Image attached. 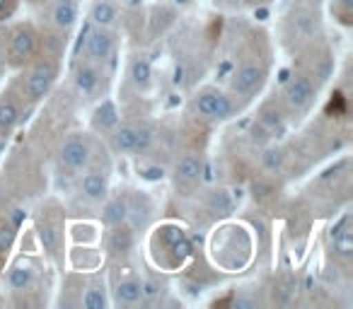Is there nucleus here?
Instances as JSON below:
<instances>
[{
    "mask_svg": "<svg viewBox=\"0 0 353 309\" xmlns=\"http://www.w3.org/2000/svg\"><path fill=\"white\" fill-rule=\"evenodd\" d=\"M152 213H155V206H152L150 196L143 191H133L128 196V215L126 220H131V227L138 230V227H145L148 222L152 220Z\"/></svg>",
    "mask_w": 353,
    "mask_h": 309,
    "instance_id": "obj_14",
    "label": "nucleus"
},
{
    "mask_svg": "<svg viewBox=\"0 0 353 309\" xmlns=\"http://www.w3.org/2000/svg\"><path fill=\"white\" fill-rule=\"evenodd\" d=\"M15 235H17L15 225L3 217V220H0V256H6L8 251L12 249V244H15Z\"/></svg>",
    "mask_w": 353,
    "mask_h": 309,
    "instance_id": "obj_28",
    "label": "nucleus"
},
{
    "mask_svg": "<svg viewBox=\"0 0 353 309\" xmlns=\"http://www.w3.org/2000/svg\"><path fill=\"white\" fill-rule=\"evenodd\" d=\"M131 249H133V227L126 225V222L114 225L107 237V251L119 256V254H128Z\"/></svg>",
    "mask_w": 353,
    "mask_h": 309,
    "instance_id": "obj_20",
    "label": "nucleus"
},
{
    "mask_svg": "<svg viewBox=\"0 0 353 309\" xmlns=\"http://www.w3.org/2000/svg\"><path fill=\"white\" fill-rule=\"evenodd\" d=\"M104 206H102V222L107 227H114V225H121L126 222V215H128V196H107L104 198Z\"/></svg>",
    "mask_w": 353,
    "mask_h": 309,
    "instance_id": "obj_18",
    "label": "nucleus"
},
{
    "mask_svg": "<svg viewBox=\"0 0 353 309\" xmlns=\"http://www.w3.org/2000/svg\"><path fill=\"white\" fill-rule=\"evenodd\" d=\"M119 20V10L114 6V0H94L92 6H90V22L94 27H107L112 30Z\"/></svg>",
    "mask_w": 353,
    "mask_h": 309,
    "instance_id": "obj_23",
    "label": "nucleus"
},
{
    "mask_svg": "<svg viewBox=\"0 0 353 309\" xmlns=\"http://www.w3.org/2000/svg\"><path fill=\"white\" fill-rule=\"evenodd\" d=\"M264 164L269 169H279L281 164H283V152H281L279 147H269V150L264 152Z\"/></svg>",
    "mask_w": 353,
    "mask_h": 309,
    "instance_id": "obj_30",
    "label": "nucleus"
},
{
    "mask_svg": "<svg viewBox=\"0 0 353 309\" xmlns=\"http://www.w3.org/2000/svg\"><path fill=\"white\" fill-rule=\"evenodd\" d=\"M206 208L216 215H230L232 213V198L225 189H213L206 196Z\"/></svg>",
    "mask_w": 353,
    "mask_h": 309,
    "instance_id": "obj_26",
    "label": "nucleus"
},
{
    "mask_svg": "<svg viewBox=\"0 0 353 309\" xmlns=\"http://www.w3.org/2000/svg\"><path fill=\"white\" fill-rule=\"evenodd\" d=\"M80 196L90 203H102L109 196V172L107 169H97L92 164L85 167V174L80 177Z\"/></svg>",
    "mask_w": 353,
    "mask_h": 309,
    "instance_id": "obj_9",
    "label": "nucleus"
},
{
    "mask_svg": "<svg viewBox=\"0 0 353 309\" xmlns=\"http://www.w3.org/2000/svg\"><path fill=\"white\" fill-rule=\"evenodd\" d=\"M128 80L136 89L141 92H148L152 87V65L148 58L143 56H136V58L128 63Z\"/></svg>",
    "mask_w": 353,
    "mask_h": 309,
    "instance_id": "obj_22",
    "label": "nucleus"
},
{
    "mask_svg": "<svg viewBox=\"0 0 353 309\" xmlns=\"http://www.w3.org/2000/svg\"><path fill=\"white\" fill-rule=\"evenodd\" d=\"M114 302L117 304H138L143 299V280L131 275L114 283Z\"/></svg>",
    "mask_w": 353,
    "mask_h": 309,
    "instance_id": "obj_17",
    "label": "nucleus"
},
{
    "mask_svg": "<svg viewBox=\"0 0 353 309\" xmlns=\"http://www.w3.org/2000/svg\"><path fill=\"white\" fill-rule=\"evenodd\" d=\"M49 17L56 30L61 32L73 30L75 22H78V3L75 0H56L49 10Z\"/></svg>",
    "mask_w": 353,
    "mask_h": 309,
    "instance_id": "obj_15",
    "label": "nucleus"
},
{
    "mask_svg": "<svg viewBox=\"0 0 353 309\" xmlns=\"http://www.w3.org/2000/svg\"><path fill=\"white\" fill-rule=\"evenodd\" d=\"M334 15L341 25H351L353 15V0H334Z\"/></svg>",
    "mask_w": 353,
    "mask_h": 309,
    "instance_id": "obj_29",
    "label": "nucleus"
},
{
    "mask_svg": "<svg viewBox=\"0 0 353 309\" xmlns=\"http://www.w3.org/2000/svg\"><path fill=\"white\" fill-rule=\"evenodd\" d=\"M114 49H117V39H114L112 30L107 27H90L88 36H85V49L83 56L94 63H109L114 56Z\"/></svg>",
    "mask_w": 353,
    "mask_h": 309,
    "instance_id": "obj_8",
    "label": "nucleus"
},
{
    "mask_svg": "<svg viewBox=\"0 0 353 309\" xmlns=\"http://www.w3.org/2000/svg\"><path fill=\"white\" fill-rule=\"evenodd\" d=\"M73 83L83 97H97L104 83V65L80 56L73 65Z\"/></svg>",
    "mask_w": 353,
    "mask_h": 309,
    "instance_id": "obj_6",
    "label": "nucleus"
},
{
    "mask_svg": "<svg viewBox=\"0 0 353 309\" xmlns=\"http://www.w3.org/2000/svg\"><path fill=\"white\" fill-rule=\"evenodd\" d=\"M56 78H59V63L54 58H32L27 63L22 78L15 83L12 92L17 94L22 104L27 107H34L44 97H49L51 87H54Z\"/></svg>",
    "mask_w": 353,
    "mask_h": 309,
    "instance_id": "obj_1",
    "label": "nucleus"
},
{
    "mask_svg": "<svg viewBox=\"0 0 353 309\" xmlns=\"http://www.w3.org/2000/svg\"><path fill=\"white\" fill-rule=\"evenodd\" d=\"M329 239H332V251L339 261L353 259V232H341V235H334Z\"/></svg>",
    "mask_w": 353,
    "mask_h": 309,
    "instance_id": "obj_27",
    "label": "nucleus"
},
{
    "mask_svg": "<svg viewBox=\"0 0 353 309\" xmlns=\"http://www.w3.org/2000/svg\"><path fill=\"white\" fill-rule=\"evenodd\" d=\"M34 278H37L34 266L27 264V261H17V264H12L10 268H8L6 283L12 292H25V290H30L32 285H34Z\"/></svg>",
    "mask_w": 353,
    "mask_h": 309,
    "instance_id": "obj_16",
    "label": "nucleus"
},
{
    "mask_svg": "<svg viewBox=\"0 0 353 309\" xmlns=\"http://www.w3.org/2000/svg\"><path fill=\"white\" fill-rule=\"evenodd\" d=\"M20 0H0V22H6L8 17H12V12L17 10Z\"/></svg>",
    "mask_w": 353,
    "mask_h": 309,
    "instance_id": "obj_31",
    "label": "nucleus"
},
{
    "mask_svg": "<svg viewBox=\"0 0 353 309\" xmlns=\"http://www.w3.org/2000/svg\"><path fill=\"white\" fill-rule=\"evenodd\" d=\"M44 215H39V222H37V237H39L41 249L49 256H59L61 254V244H63V225L59 220L51 217V211H41Z\"/></svg>",
    "mask_w": 353,
    "mask_h": 309,
    "instance_id": "obj_10",
    "label": "nucleus"
},
{
    "mask_svg": "<svg viewBox=\"0 0 353 309\" xmlns=\"http://www.w3.org/2000/svg\"><path fill=\"white\" fill-rule=\"evenodd\" d=\"M92 123H94V128H102V131H112V128L119 123V111H117V107H114V102L104 99V102L97 107V111H94V121Z\"/></svg>",
    "mask_w": 353,
    "mask_h": 309,
    "instance_id": "obj_25",
    "label": "nucleus"
},
{
    "mask_svg": "<svg viewBox=\"0 0 353 309\" xmlns=\"http://www.w3.org/2000/svg\"><path fill=\"white\" fill-rule=\"evenodd\" d=\"M22 107L25 104L17 99V94L12 89L0 94V133L8 136L17 128V123L22 121Z\"/></svg>",
    "mask_w": 353,
    "mask_h": 309,
    "instance_id": "obj_13",
    "label": "nucleus"
},
{
    "mask_svg": "<svg viewBox=\"0 0 353 309\" xmlns=\"http://www.w3.org/2000/svg\"><path fill=\"white\" fill-rule=\"evenodd\" d=\"M317 102V85L310 75L295 73L283 85V104L290 114H307Z\"/></svg>",
    "mask_w": 353,
    "mask_h": 309,
    "instance_id": "obj_4",
    "label": "nucleus"
},
{
    "mask_svg": "<svg viewBox=\"0 0 353 309\" xmlns=\"http://www.w3.org/2000/svg\"><path fill=\"white\" fill-rule=\"evenodd\" d=\"M266 80V70L259 63H242L235 73L230 75V92L235 97L250 99L252 94H256L261 89Z\"/></svg>",
    "mask_w": 353,
    "mask_h": 309,
    "instance_id": "obj_7",
    "label": "nucleus"
},
{
    "mask_svg": "<svg viewBox=\"0 0 353 309\" xmlns=\"http://www.w3.org/2000/svg\"><path fill=\"white\" fill-rule=\"evenodd\" d=\"M157 242H160V249L165 251V254L174 256V264H176V261L182 264V261L192 254V244H189L187 232H184L182 227H176V225H165V227H162L160 239H157Z\"/></svg>",
    "mask_w": 353,
    "mask_h": 309,
    "instance_id": "obj_11",
    "label": "nucleus"
},
{
    "mask_svg": "<svg viewBox=\"0 0 353 309\" xmlns=\"http://www.w3.org/2000/svg\"><path fill=\"white\" fill-rule=\"evenodd\" d=\"M192 111L201 118H208V121H228V118L235 116V102L228 92L218 87H201L196 94L192 97Z\"/></svg>",
    "mask_w": 353,
    "mask_h": 309,
    "instance_id": "obj_3",
    "label": "nucleus"
},
{
    "mask_svg": "<svg viewBox=\"0 0 353 309\" xmlns=\"http://www.w3.org/2000/svg\"><path fill=\"white\" fill-rule=\"evenodd\" d=\"M256 126H259L261 131H264L269 138H276V136H281V133L285 131L283 116H281L279 109L271 107V104H264V107L259 109V116H256Z\"/></svg>",
    "mask_w": 353,
    "mask_h": 309,
    "instance_id": "obj_24",
    "label": "nucleus"
},
{
    "mask_svg": "<svg viewBox=\"0 0 353 309\" xmlns=\"http://www.w3.org/2000/svg\"><path fill=\"white\" fill-rule=\"evenodd\" d=\"M114 3H117V0H114Z\"/></svg>",
    "mask_w": 353,
    "mask_h": 309,
    "instance_id": "obj_32",
    "label": "nucleus"
},
{
    "mask_svg": "<svg viewBox=\"0 0 353 309\" xmlns=\"http://www.w3.org/2000/svg\"><path fill=\"white\" fill-rule=\"evenodd\" d=\"M136 133L138 126L133 123H121L112 128V150L117 155H133L136 152Z\"/></svg>",
    "mask_w": 353,
    "mask_h": 309,
    "instance_id": "obj_19",
    "label": "nucleus"
},
{
    "mask_svg": "<svg viewBox=\"0 0 353 309\" xmlns=\"http://www.w3.org/2000/svg\"><path fill=\"white\" fill-rule=\"evenodd\" d=\"M92 140L85 133H73L59 150V164L65 172H83L92 160Z\"/></svg>",
    "mask_w": 353,
    "mask_h": 309,
    "instance_id": "obj_5",
    "label": "nucleus"
},
{
    "mask_svg": "<svg viewBox=\"0 0 353 309\" xmlns=\"http://www.w3.org/2000/svg\"><path fill=\"white\" fill-rule=\"evenodd\" d=\"M201 174H203V160L201 155H182V158L174 162V169H172V177H174V184L182 189H192L201 182Z\"/></svg>",
    "mask_w": 353,
    "mask_h": 309,
    "instance_id": "obj_12",
    "label": "nucleus"
},
{
    "mask_svg": "<svg viewBox=\"0 0 353 309\" xmlns=\"http://www.w3.org/2000/svg\"><path fill=\"white\" fill-rule=\"evenodd\" d=\"M6 68L20 70L39 54L41 36L32 22H20L6 30Z\"/></svg>",
    "mask_w": 353,
    "mask_h": 309,
    "instance_id": "obj_2",
    "label": "nucleus"
},
{
    "mask_svg": "<svg viewBox=\"0 0 353 309\" xmlns=\"http://www.w3.org/2000/svg\"><path fill=\"white\" fill-rule=\"evenodd\" d=\"M78 304L83 309H104L109 304V297H107V285H104L102 278H94L88 288L80 292L78 297Z\"/></svg>",
    "mask_w": 353,
    "mask_h": 309,
    "instance_id": "obj_21",
    "label": "nucleus"
}]
</instances>
